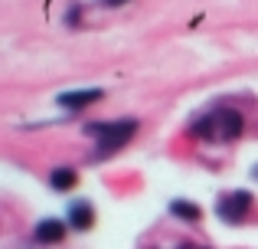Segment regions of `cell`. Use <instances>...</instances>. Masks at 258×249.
I'll list each match as a JSON object with an SVG mask.
<instances>
[{"mask_svg":"<svg viewBox=\"0 0 258 249\" xmlns=\"http://www.w3.org/2000/svg\"><path fill=\"white\" fill-rule=\"evenodd\" d=\"M98 98H101V89H82V92H62L56 102L62 109H82V105H92Z\"/></svg>","mask_w":258,"mask_h":249,"instance_id":"4","label":"cell"},{"mask_svg":"<svg viewBox=\"0 0 258 249\" xmlns=\"http://www.w3.org/2000/svg\"><path fill=\"white\" fill-rule=\"evenodd\" d=\"M49 184L56 187V190H69V187H76V171H69V167H56V171L49 174Z\"/></svg>","mask_w":258,"mask_h":249,"instance_id":"7","label":"cell"},{"mask_svg":"<svg viewBox=\"0 0 258 249\" xmlns=\"http://www.w3.org/2000/svg\"><path fill=\"white\" fill-rule=\"evenodd\" d=\"M85 131L92 134V138H98L95 158H101V154H111V151H118L121 144H127L131 134L138 131V122H134V118H124V122H92V125H85Z\"/></svg>","mask_w":258,"mask_h":249,"instance_id":"2","label":"cell"},{"mask_svg":"<svg viewBox=\"0 0 258 249\" xmlns=\"http://www.w3.org/2000/svg\"><path fill=\"white\" fill-rule=\"evenodd\" d=\"M242 131V115L235 109H216L193 125V134L203 141H232Z\"/></svg>","mask_w":258,"mask_h":249,"instance_id":"1","label":"cell"},{"mask_svg":"<svg viewBox=\"0 0 258 249\" xmlns=\"http://www.w3.org/2000/svg\"><path fill=\"white\" fill-rule=\"evenodd\" d=\"M69 223L76 226V230H88V226L95 223L92 207H88V204H72V207H69Z\"/></svg>","mask_w":258,"mask_h":249,"instance_id":"6","label":"cell"},{"mask_svg":"<svg viewBox=\"0 0 258 249\" xmlns=\"http://www.w3.org/2000/svg\"><path fill=\"white\" fill-rule=\"evenodd\" d=\"M252 174H255V177H258V167H255V171H252Z\"/></svg>","mask_w":258,"mask_h":249,"instance_id":"11","label":"cell"},{"mask_svg":"<svg viewBox=\"0 0 258 249\" xmlns=\"http://www.w3.org/2000/svg\"><path fill=\"white\" fill-rule=\"evenodd\" d=\"M105 4H111V7H121V4H127V0H105Z\"/></svg>","mask_w":258,"mask_h":249,"instance_id":"9","label":"cell"},{"mask_svg":"<svg viewBox=\"0 0 258 249\" xmlns=\"http://www.w3.org/2000/svg\"><path fill=\"white\" fill-rule=\"evenodd\" d=\"M248 210H252V193H248V190L222 193L219 204H216V213H219V217L226 220V223H242Z\"/></svg>","mask_w":258,"mask_h":249,"instance_id":"3","label":"cell"},{"mask_svg":"<svg viewBox=\"0 0 258 249\" xmlns=\"http://www.w3.org/2000/svg\"><path fill=\"white\" fill-rule=\"evenodd\" d=\"M170 213H173V217H180V220H189V223H193V220H200V207L189 204V200H173V204H170Z\"/></svg>","mask_w":258,"mask_h":249,"instance_id":"8","label":"cell"},{"mask_svg":"<svg viewBox=\"0 0 258 249\" xmlns=\"http://www.w3.org/2000/svg\"><path fill=\"white\" fill-rule=\"evenodd\" d=\"M62 236H66V226L59 223V220H43V223L36 226L39 243H62Z\"/></svg>","mask_w":258,"mask_h":249,"instance_id":"5","label":"cell"},{"mask_svg":"<svg viewBox=\"0 0 258 249\" xmlns=\"http://www.w3.org/2000/svg\"><path fill=\"white\" fill-rule=\"evenodd\" d=\"M180 249H200V246H189V243H183V246H180Z\"/></svg>","mask_w":258,"mask_h":249,"instance_id":"10","label":"cell"}]
</instances>
